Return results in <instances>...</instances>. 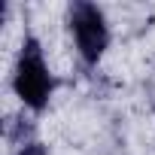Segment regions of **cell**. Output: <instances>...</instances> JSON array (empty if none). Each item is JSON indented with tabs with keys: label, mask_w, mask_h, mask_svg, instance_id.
Returning a JSON list of instances; mask_svg holds the SVG:
<instances>
[{
	"label": "cell",
	"mask_w": 155,
	"mask_h": 155,
	"mask_svg": "<svg viewBox=\"0 0 155 155\" xmlns=\"http://www.w3.org/2000/svg\"><path fill=\"white\" fill-rule=\"evenodd\" d=\"M9 91L18 101V110L31 116H43L55 94H58V76L46 58V46L34 31H25L9 67Z\"/></svg>",
	"instance_id": "obj_1"
},
{
	"label": "cell",
	"mask_w": 155,
	"mask_h": 155,
	"mask_svg": "<svg viewBox=\"0 0 155 155\" xmlns=\"http://www.w3.org/2000/svg\"><path fill=\"white\" fill-rule=\"evenodd\" d=\"M64 25L76 61L88 73H97L113 46V25L107 9L94 0H70L64 9Z\"/></svg>",
	"instance_id": "obj_2"
},
{
	"label": "cell",
	"mask_w": 155,
	"mask_h": 155,
	"mask_svg": "<svg viewBox=\"0 0 155 155\" xmlns=\"http://www.w3.org/2000/svg\"><path fill=\"white\" fill-rule=\"evenodd\" d=\"M3 140H6L9 152L21 149L31 140H40V134H37V116H31L28 110L6 113V119H3Z\"/></svg>",
	"instance_id": "obj_3"
},
{
	"label": "cell",
	"mask_w": 155,
	"mask_h": 155,
	"mask_svg": "<svg viewBox=\"0 0 155 155\" xmlns=\"http://www.w3.org/2000/svg\"><path fill=\"white\" fill-rule=\"evenodd\" d=\"M9 155H52V149H49L46 140H31V143H25L21 149H15Z\"/></svg>",
	"instance_id": "obj_4"
},
{
	"label": "cell",
	"mask_w": 155,
	"mask_h": 155,
	"mask_svg": "<svg viewBox=\"0 0 155 155\" xmlns=\"http://www.w3.org/2000/svg\"><path fill=\"white\" fill-rule=\"evenodd\" d=\"M149 107H152V119H155V94H152V101H149Z\"/></svg>",
	"instance_id": "obj_5"
}]
</instances>
